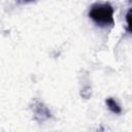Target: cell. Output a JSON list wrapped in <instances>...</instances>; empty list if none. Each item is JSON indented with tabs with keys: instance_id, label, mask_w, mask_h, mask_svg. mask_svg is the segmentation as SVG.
I'll return each mask as SVG.
<instances>
[{
	"instance_id": "2",
	"label": "cell",
	"mask_w": 132,
	"mask_h": 132,
	"mask_svg": "<svg viewBox=\"0 0 132 132\" xmlns=\"http://www.w3.org/2000/svg\"><path fill=\"white\" fill-rule=\"evenodd\" d=\"M35 107H36L35 116L36 117H41V121L46 120V119H48L51 117V112H50L48 108L46 106H44L41 102H38L37 101V105Z\"/></svg>"
},
{
	"instance_id": "3",
	"label": "cell",
	"mask_w": 132,
	"mask_h": 132,
	"mask_svg": "<svg viewBox=\"0 0 132 132\" xmlns=\"http://www.w3.org/2000/svg\"><path fill=\"white\" fill-rule=\"evenodd\" d=\"M105 104H106V106L108 107V109H109L111 112H113V113H116V114H120V113L122 112V108H121L120 104L116 101L114 98H111V97L106 98V99H105Z\"/></svg>"
},
{
	"instance_id": "1",
	"label": "cell",
	"mask_w": 132,
	"mask_h": 132,
	"mask_svg": "<svg viewBox=\"0 0 132 132\" xmlns=\"http://www.w3.org/2000/svg\"><path fill=\"white\" fill-rule=\"evenodd\" d=\"M113 7L108 2L94 3L89 9V18L93 20L97 26L111 27L114 23L113 20Z\"/></svg>"
}]
</instances>
